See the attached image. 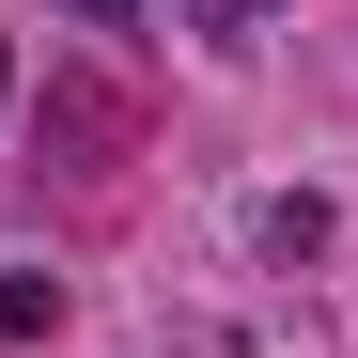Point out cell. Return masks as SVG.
Masks as SVG:
<instances>
[{
  "label": "cell",
  "mask_w": 358,
  "mask_h": 358,
  "mask_svg": "<svg viewBox=\"0 0 358 358\" xmlns=\"http://www.w3.org/2000/svg\"><path fill=\"white\" fill-rule=\"evenodd\" d=\"M94 16H125V0H94Z\"/></svg>",
  "instance_id": "obj_1"
}]
</instances>
